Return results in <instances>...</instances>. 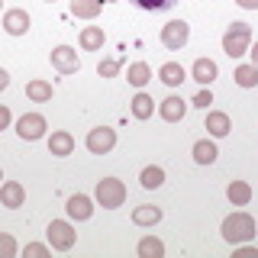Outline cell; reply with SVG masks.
I'll list each match as a JSON object with an SVG mask.
<instances>
[{
  "instance_id": "83f0119b",
  "label": "cell",
  "mask_w": 258,
  "mask_h": 258,
  "mask_svg": "<svg viewBox=\"0 0 258 258\" xmlns=\"http://www.w3.org/2000/svg\"><path fill=\"white\" fill-rule=\"evenodd\" d=\"M16 252H20L16 239L10 236V232H0V258H13Z\"/></svg>"
},
{
  "instance_id": "ab89813d",
  "label": "cell",
  "mask_w": 258,
  "mask_h": 258,
  "mask_svg": "<svg viewBox=\"0 0 258 258\" xmlns=\"http://www.w3.org/2000/svg\"><path fill=\"white\" fill-rule=\"evenodd\" d=\"M45 4H55V0H45Z\"/></svg>"
},
{
  "instance_id": "4dcf8cb0",
  "label": "cell",
  "mask_w": 258,
  "mask_h": 258,
  "mask_svg": "<svg viewBox=\"0 0 258 258\" xmlns=\"http://www.w3.org/2000/svg\"><path fill=\"white\" fill-rule=\"evenodd\" d=\"M23 252H26V258H45L48 255V245H42V242H29Z\"/></svg>"
},
{
  "instance_id": "484cf974",
  "label": "cell",
  "mask_w": 258,
  "mask_h": 258,
  "mask_svg": "<svg viewBox=\"0 0 258 258\" xmlns=\"http://www.w3.org/2000/svg\"><path fill=\"white\" fill-rule=\"evenodd\" d=\"M133 223L136 226H155V223H161V210L152 204H142L133 210Z\"/></svg>"
},
{
  "instance_id": "d590c367",
  "label": "cell",
  "mask_w": 258,
  "mask_h": 258,
  "mask_svg": "<svg viewBox=\"0 0 258 258\" xmlns=\"http://www.w3.org/2000/svg\"><path fill=\"white\" fill-rule=\"evenodd\" d=\"M248 58H252V64L258 68V42H255V45H248Z\"/></svg>"
},
{
  "instance_id": "9a60e30c",
  "label": "cell",
  "mask_w": 258,
  "mask_h": 258,
  "mask_svg": "<svg viewBox=\"0 0 258 258\" xmlns=\"http://www.w3.org/2000/svg\"><path fill=\"white\" fill-rule=\"evenodd\" d=\"M48 152H52L55 158H68L71 152H75V136L64 133V129L52 133V136H48Z\"/></svg>"
},
{
  "instance_id": "8992f818",
  "label": "cell",
  "mask_w": 258,
  "mask_h": 258,
  "mask_svg": "<svg viewBox=\"0 0 258 258\" xmlns=\"http://www.w3.org/2000/svg\"><path fill=\"white\" fill-rule=\"evenodd\" d=\"M45 129H48V123H45L42 113H23V116L16 119V136L26 139V142H39L45 136Z\"/></svg>"
},
{
  "instance_id": "d6a6232c",
  "label": "cell",
  "mask_w": 258,
  "mask_h": 258,
  "mask_svg": "<svg viewBox=\"0 0 258 258\" xmlns=\"http://www.w3.org/2000/svg\"><path fill=\"white\" fill-rule=\"evenodd\" d=\"M10 123H13L10 107H4V103H0V133H4V129H10Z\"/></svg>"
},
{
  "instance_id": "60d3db41",
  "label": "cell",
  "mask_w": 258,
  "mask_h": 258,
  "mask_svg": "<svg viewBox=\"0 0 258 258\" xmlns=\"http://www.w3.org/2000/svg\"><path fill=\"white\" fill-rule=\"evenodd\" d=\"M0 7H4V0H0Z\"/></svg>"
},
{
  "instance_id": "3957f363",
  "label": "cell",
  "mask_w": 258,
  "mask_h": 258,
  "mask_svg": "<svg viewBox=\"0 0 258 258\" xmlns=\"http://www.w3.org/2000/svg\"><path fill=\"white\" fill-rule=\"evenodd\" d=\"M94 200L103 210L123 207L126 204V184L119 181V177H103V181H97V187H94Z\"/></svg>"
},
{
  "instance_id": "f1b7e54d",
  "label": "cell",
  "mask_w": 258,
  "mask_h": 258,
  "mask_svg": "<svg viewBox=\"0 0 258 258\" xmlns=\"http://www.w3.org/2000/svg\"><path fill=\"white\" fill-rule=\"evenodd\" d=\"M139 10H149V13H155V10H168V7H174L177 0H133Z\"/></svg>"
},
{
  "instance_id": "836d02e7",
  "label": "cell",
  "mask_w": 258,
  "mask_h": 258,
  "mask_svg": "<svg viewBox=\"0 0 258 258\" xmlns=\"http://www.w3.org/2000/svg\"><path fill=\"white\" fill-rule=\"evenodd\" d=\"M236 258H258V248H248L242 242V245H236Z\"/></svg>"
},
{
  "instance_id": "1f68e13d",
  "label": "cell",
  "mask_w": 258,
  "mask_h": 258,
  "mask_svg": "<svg viewBox=\"0 0 258 258\" xmlns=\"http://www.w3.org/2000/svg\"><path fill=\"white\" fill-rule=\"evenodd\" d=\"M194 107H200V110H207L210 103H213V94H210V87H204V91H197V97H194Z\"/></svg>"
},
{
  "instance_id": "603a6c76",
  "label": "cell",
  "mask_w": 258,
  "mask_h": 258,
  "mask_svg": "<svg viewBox=\"0 0 258 258\" xmlns=\"http://www.w3.org/2000/svg\"><path fill=\"white\" fill-rule=\"evenodd\" d=\"M136 255L139 258H165V242L155 239V236H145V239H139V245H136Z\"/></svg>"
},
{
  "instance_id": "6da1fadb",
  "label": "cell",
  "mask_w": 258,
  "mask_h": 258,
  "mask_svg": "<svg viewBox=\"0 0 258 258\" xmlns=\"http://www.w3.org/2000/svg\"><path fill=\"white\" fill-rule=\"evenodd\" d=\"M220 232H223V239L229 242V245H242V242H252L255 239V232H258V226H255V220L248 213H229L223 220V226H220Z\"/></svg>"
},
{
  "instance_id": "7402d4cb",
  "label": "cell",
  "mask_w": 258,
  "mask_h": 258,
  "mask_svg": "<svg viewBox=\"0 0 258 258\" xmlns=\"http://www.w3.org/2000/svg\"><path fill=\"white\" fill-rule=\"evenodd\" d=\"M52 84H48V81H42V78H36V81H29V84H26V97H29V100L32 103H48V100H52Z\"/></svg>"
},
{
  "instance_id": "ba28073f",
  "label": "cell",
  "mask_w": 258,
  "mask_h": 258,
  "mask_svg": "<svg viewBox=\"0 0 258 258\" xmlns=\"http://www.w3.org/2000/svg\"><path fill=\"white\" fill-rule=\"evenodd\" d=\"M48 61H52V68L58 71V75H75L81 68V58H78V52L71 45H55L52 55H48Z\"/></svg>"
},
{
  "instance_id": "f35d334b",
  "label": "cell",
  "mask_w": 258,
  "mask_h": 258,
  "mask_svg": "<svg viewBox=\"0 0 258 258\" xmlns=\"http://www.w3.org/2000/svg\"><path fill=\"white\" fill-rule=\"evenodd\" d=\"M0 181H4V171H0Z\"/></svg>"
},
{
  "instance_id": "277c9868",
  "label": "cell",
  "mask_w": 258,
  "mask_h": 258,
  "mask_svg": "<svg viewBox=\"0 0 258 258\" xmlns=\"http://www.w3.org/2000/svg\"><path fill=\"white\" fill-rule=\"evenodd\" d=\"M45 236H48V245H52L55 252H71L75 242H78V232L68 220H52L48 229H45Z\"/></svg>"
},
{
  "instance_id": "5b68a950",
  "label": "cell",
  "mask_w": 258,
  "mask_h": 258,
  "mask_svg": "<svg viewBox=\"0 0 258 258\" xmlns=\"http://www.w3.org/2000/svg\"><path fill=\"white\" fill-rule=\"evenodd\" d=\"M161 45L165 48H171V52H181L184 45L190 42V26L184 20H171V23H165V26H161Z\"/></svg>"
},
{
  "instance_id": "44dd1931",
  "label": "cell",
  "mask_w": 258,
  "mask_h": 258,
  "mask_svg": "<svg viewBox=\"0 0 258 258\" xmlns=\"http://www.w3.org/2000/svg\"><path fill=\"white\" fill-rule=\"evenodd\" d=\"M126 81H129L133 87H139V91H142V87L152 81V68H149L145 61H133V64L126 68Z\"/></svg>"
},
{
  "instance_id": "8fae6325",
  "label": "cell",
  "mask_w": 258,
  "mask_h": 258,
  "mask_svg": "<svg viewBox=\"0 0 258 258\" xmlns=\"http://www.w3.org/2000/svg\"><path fill=\"white\" fill-rule=\"evenodd\" d=\"M158 116L165 119V123H181V119L187 116V103L171 94V97H165V100L158 103Z\"/></svg>"
},
{
  "instance_id": "2e32d148",
  "label": "cell",
  "mask_w": 258,
  "mask_h": 258,
  "mask_svg": "<svg viewBox=\"0 0 258 258\" xmlns=\"http://www.w3.org/2000/svg\"><path fill=\"white\" fill-rule=\"evenodd\" d=\"M158 78H161V84H168V87H181L184 81H187V71H184V64H177V61H165L158 68Z\"/></svg>"
},
{
  "instance_id": "9c48e42d",
  "label": "cell",
  "mask_w": 258,
  "mask_h": 258,
  "mask_svg": "<svg viewBox=\"0 0 258 258\" xmlns=\"http://www.w3.org/2000/svg\"><path fill=\"white\" fill-rule=\"evenodd\" d=\"M64 210H68V220L84 223V220H91V216H94V200L87 197V194H71L68 204H64Z\"/></svg>"
},
{
  "instance_id": "8d00e7d4",
  "label": "cell",
  "mask_w": 258,
  "mask_h": 258,
  "mask_svg": "<svg viewBox=\"0 0 258 258\" xmlns=\"http://www.w3.org/2000/svg\"><path fill=\"white\" fill-rule=\"evenodd\" d=\"M7 84H10V75H7V71L0 68V91H7Z\"/></svg>"
},
{
  "instance_id": "e575fe53",
  "label": "cell",
  "mask_w": 258,
  "mask_h": 258,
  "mask_svg": "<svg viewBox=\"0 0 258 258\" xmlns=\"http://www.w3.org/2000/svg\"><path fill=\"white\" fill-rule=\"evenodd\" d=\"M242 10H258V0H236Z\"/></svg>"
},
{
  "instance_id": "74e56055",
  "label": "cell",
  "mask_w": 258,
  "mask_h": 258,
  "mask_svg": "<svg viewBox=\"0 0 258 258\" xmlns=\"http://www.w3.org/2000/svg\"><path fill=\"white\" fill-rule=\"evenodd\" d=\"M103 4H116V0H103Z\"/></svg>"
},
{
  "instance_id": "7c38bea8",
  "label": "cell",
  "mask_w": 258,
  "mask_h": 258,
  "mask_svg": "<svg viewBox=\"0 0 258 258\" xmlns=\"http://www.w3.org/2000/svg\"><path fill=\"white\" fill-rule=\"evenodd\" d=\"M190 78L197 81V84L210 87L216 78H220V64H216L213 58H197V61H194V68H190Z\"/></svg>"
},
{
  "instance_id": "d6986e66",
  "label": "cell",
  "mask_w": 258,
  "mask_h": 258,
  "mask_svg": "<svg viewBox=\"0 0 258 258\" xmlns=\"http://www.w3.org/2000/svg\"><path fill=\"white\" fill-rule=\"evenodd\" d=\"M103 10V0H71V16L78 20H97Z\"/></svg>"
},
{
  "instance_id": "4316f807",
  "label": "cell",
  "mask_w": 258,
  "mask_h": 258,
  "mask_svg": "<svg viewBox=\"0 0 258 258\" xmlns=\"http://www.w3.org/2000/svg\"><path fill=\"white\" fill-rule=\"evenodd\" d=\"M139 184L145 190H155L165 184V168H158V165H145L142 168V174H139Z\"/></svg>"
},
{
  "instance_id": "f546056e",
  "label": "cell",
  "mask_w": 258,
  "mask_h": 258,
  "mask_svg": "<svg viewBox=\"0 0 258 258\" xmlns=\"http://www.w3.org/2000/svg\"><path fill=\"white\" fill-rule=\"evenodd\" d=\"M97 75L100 78H116L119 75V58H103L97 64Z\"/></svg>"
},
{
  "instance_id": "30bf717a",
  "label": "cell",
  "mask_w": 258,
  "mask_h": 258,
  "mask_svg": "<svg viewBox=\"0 0 258 258\" xmlns=\"http://www.w3.org/2000/svg\"><path fill=\"white\" fill-rule=\"evenodd\" d=\"M29 26H32L29 13H26V10H20V7L4 13V29H7V36H26Z\"/></svg>"
},
{
  "instance_id": "e0dca14e",
  "label": "cell",
  "mask_w": 258,
  "mask_h": 258,
  "mask_svg": "<svg viewBox=\"0 0 258 258\" xmlns=\"http://www.w3.org/2000/svg\"><path fill=\"white\" fill-rule=\"evenodd\" d=\"M78 42L84 52H97V48H103V42H107V36H103V26H84L78 36Z\"/></svg>"
},
{
  "instance_id": "5bb4252c",
  "label": "cell",
  "mask_w": 258,
  "mask_h": 258,
  "mask_svg": "<svg viewBox=\"0 0 258 258\" xmlns=\"http://www.w3.org/2000/svg\"><path fill=\"white\" fill-rule=\"evenodd\" d=\"M23 200H26V187H23L20 181H4L0 184V204L4 207L16 210V207H23Z\"/></svg>"
},
{
  "instance_id": "4fadbf2b",
  "label": "cell",
  "mask_w": 258,
  "mask_h": 258,
  "mask_svg": "<svg viewBox=\"0 0 258 258\" xmlns=\"http://www.w3.org/2000/svg\"><path fill=\"white\" fill-rule=\"evenodd\" d=\"M207 133L213 136V139H223V136H229V133H232V119H229V113H223V110H210V113H207Z\"/></svg>"
},
{
  "instance_id": "cb8c5ba5",
  "label": "cell",
  "mask_w": 258,
  "mask_h": 258,
  "mask_svg": "<svg viewBox=\"0 0 258 258\" xmlns=\"http://www.w3.org/2000/svg\"><path fill=\"white\" fill-rule=\"evenodd\" d=\"M129 110H133V116L136 119H149L152 116V113H155V100H152V97L149 94H136L133 97V100H129Z\"/></svg>"
},
{
  "instance_id": "ffe728a7",
  "label": "cell",
  "mask_w": 258,
  "mask_h": 258,
  "mask_svg": "<svg viewBox=\"0 0 258 258\" xmlns=\"http://www.w3.org/2000/svg\"><path fill=\"white\" fill-rule=\"evenodd\" d=\"M216 155H220V149H216L213 139H197L194 142V161H197V165H213Z\"/></svg>"
},
{
  "instance_id": "ac0fdd59",
  "label": "cell",
  "mask_w": 258,
  "mask_h": 258,
  "mask_svg": "<svg viewBox=\"0 0 258 258\" xmlns=\"http://www.w3.org/2000/svg\"><path fill=\"white\" fill-rule=\"evenodd\" d=\"M226 197H229L232 207H248L252 204V184L248 181H232L229 187H226Z\"/></svg>"
},
{
  "instance_id": "d4e9b609",
  "label": "cell",
  "mask_w": 258,
  "mask_h": 258,
  "mask_svg": "<svg viewBox=\"0 0 258 258\" xmlns=\"http://www.w3.org/2000/svg\"><path fill=\"white\" fill-rule=\"evenodd\" d=\"M232 81H236L239 87H245V91H252V87H258V68L252 61L248 64H239L236 71H232Z\"/></svg>"
},
{
  "instance_id": "7a4b0ae2",
  "label": "cell",
  "mask_w": 258,
  "mask_h": 258,
  "mask_svg": "<svg viewBox=\"0 0 258 258\" xmlns=\"http://www.w3.org/2000/svg\"><path fill=\"white\" fill-rule=\"evenodd\" d=\"M248 45H252V26H248V23H232V26L223 32V52L229 55V58L248 55Z\"/></svg>"
},
{
  "instance_id": "52a82bcc",
  "label": "cell",
  "mask_w": 258,
  "mask_h": 258,
  "mask_svg": "<svg viewBox=\"0 0 258 258\" xmlns=\"http://www.w3.org/2000/svg\"><path fill=\"white\" fill-rule=\"evenodd\" d=\"M84 145H87V152H91V155H107V152L116 149V129L97 126V129H91V133H87Z\"/></svg>"
}]
</instances>
